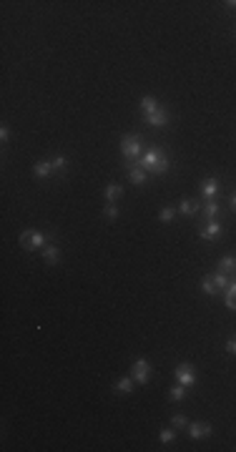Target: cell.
<instances>
[{"mask_svg":"<svg viewBox=\"0 0 236 452\" xmlns=\"http://www.w3.org/2000/svg\"><path fill=\"white\" fill-rule=\"evenodd\" d=\"M174 216H176V206H163V209H161V213H158L161 224H169V221H174Z\"/></svg>","mask_w":236,"mask_h":452,"instance_id":"21","label":"cell"},{"mask_svg":"<svg viewBox=\"0 0 236 452\" xmlns=\"http://www.w3.org/2000/svg\"><path fill=\"white\" fill-rule=\"evenodd\" d=\"M146 179H148V174L141 166H128V181H131L133 186H144Z\"/></svg>","mask_w":236,"mask_h":452,"instance_id":"11","label":"cell"},{"mask_svg":"<svg viewBox=\"0 0 236 452\" xmlns=\"http://www.w3.org/2000/svg\"><path fill=\"white\" fill-rule=\"evenodd\" d=\"M51 163H53V171H58V174H63V171L68 169V158H65V156H53Z\"/></svg>","mask_w":236,"mask_h":452,"instance_id":"22","label":"cell"},{"mask_svg":"<svg viewBox=\"0 0 236 452\" xmlns=\"http://www.w3.org/2000/svg\"><path fill=\"white\" fill-rule=\"evenodd\" d=\"M219 186H221V181L216 179V176H208V179L201 181V194H204L206 199H216V194H219Z\"/></svg>","mask_w":236,"mask_h":452,"instance_id":"9","label":"cell"},{"mask_svg":"<svg viewBox=\"0 0 236 452\" xmlns=\"http://www.w3.org/2000/svg\"><path fill=\"white\" fill-rule=\"evenodd\" d=\"M231 209L236 211V194H234V196H231Z\"/></svg>","mask_w":236,"mask_h":452,"instance_id":"31","label":"cell"},{"mask_svg":"<svg viewBox=\"0 0 236 452\" xmlns=\"http://www.w3.org/2000/svg\"><path fill=\"white\" fill-rule=\"evenodd\" d=\"M53 174V163L51 161H35V166H33V176L35 179H48Z\"/></svg>","mask_w":236,"mask_h":452,"instance_id":"12","label":"cell"},{"mask_svg":"<svg viewBox=\"0 0 236 452\" xmlns=\"http://www.w3.org/2000/svg\"><path fill=\"white\" fill-rule=\"evenodd\" d=\"M121 196H123V186L121 183H108L106 186V201L108 204H116Z\"/></svg>","mask_w":236,"mask_h":452,"instance_id":"16","label":"cell"},{"mask_svg":"<svg viewBox=\"0 0 236 452\" xmlns=\"http://www.w3.org/2000/svg\"><path fill=\"white\" fill-rule=\"evenodd\" d=\"M158 440H161V445H169V442H174V440H176V430H161Z\"/></svg>","mask_w":236,"mask_h":452,"instance_id":"24","label":"cell"},{"mask_svg":"<svg viewBox=\"0 0 236 452\" xmlns=\"http://www.w3.org/2000/svg\"><path fill=\"white\" fill-rule=\"evenodd\" d=\"M20 246H23L26 251H38V249L43 251V249L48 246V236H45L43 231H35V229H33V231H23V234H20Z\"/></svg>","mask_w":236,"mask_h":452,"instance_id":"3","label":"cell"},{"mask_svg":"<svg viewBox=\"0 0 236 452\" xmlns=\"http://www.w3.org/2000/svg\"><path fill=\"white\" fill-rule=\"evenodd\" d=\"M156 108H161V103H158L153 96H144V98H141V116H151Z\"/></svg>","mask_w":236,"mask_h":452,"instance_id":"14","label":"cell"},{"mask_svg":"<svg viewBox=\"0 0 236 452\" xmlns=\"http://www.w3.org/2000/svg\"><path fill=\"white\" fill-rule=\"evenodd\" d=\"M0 141H3V146H5V144H8V141H10V128H8V126H5V123H3V126H0Z\"/></svg>","mask_w":236,"mask_h":452,"instance_id":"28","label":"cell"},{"mask_svg":"<svg viewBox=\"0 0 236 452\" xmlns=\"http://www.w3.org/2000/svg\"><path fill=\"white\" fill-rule=\"evenodd\" d=\"M43 259H45L48 267H58L60 264V249L56 246V244H48V246L43 249Z\"/></svg>","mask_w":236,"mask_h":452,"instance_id":"10","label":"cell"},{"mask_svg":"<svg viewBox=\"0 0 236 452\" xmlns=\"http://www.w3.org/2000/svg\"><path fill=\"white\" fill-rule=\"evenodd\" d=\"M226 352H229L231 357H236V337H231V339L226 342Z\"/></svg>","mask_w":236,"mask_h":452,"instance_id":"29","label":"cell"},{"mask_svg":"<svg viewBox=\"0 0 236 452\" xmlns=\"http://www.w3.org/2000/svg\"><path fill=\"white\" fill-rule=\"evenodd\" d=\"M171 424H174L176 430H181V427H188V420H186L183 415H174V417H171Z\"/></svg>","mask_w":236,"mask_h":452,"instance_id":"27","label":"cell"},{"mask_svg":"<svg viewBox=\"0 0 236 452\" xmlns=\"http://www.w3.org/2000/svg\"><path fill=\"white\" fill-rule=\"evenodd\" d=\"M103 213H106V219H111V221H113V219H118V216H121V209H118L116 204H106Z\"/></svg>","mask_w":236,"mask_h":452,"instance_id":"25","label":"cell"},{"mask_svg":"<svg viewBox=\"0 0 236 452\" xmlns=\"http://www.w3.org/2000/svg\"><path fill=\"white\" fill-rule=\"evenodd\" d=\"M178 211H181L183 216H196V213H199V201H194V199H181Z\"/></svg>","mask_w":236,"mask_h":452,"instance_id":"15","label":"cell"},{"mask_svg":"<svg viewBox=\"0 0 236 452\" xmlns=\"http://www.w3.org/2000/svg\"><path fill=\"white\" fill-rule=\"evenodd\" d=\"M199 236L206 239V241H219L221 236H224V226L219 224V219H208L206 224L199 229Z\"/></svg>","mask_w":236,"mask_h":452,"instance_id":"5","label":"cell"},{"mask_svg":"<svg viewBox=\"0 0 236 452\" xmlns=\"http://www.w3.org/2000/svg\"><path fill=\"white\" fill-rule=\"evenodd\" d=\"M216 276V287H219V292H224V289H229V279H226V274H214Z\"/></svg>","mask_w":236,"mask_h":452,"instance_id":"26","label":"cell"},{"mask_svg":"<svg viewBox=\"0 0 236 452\" xmlns=\"http://www.w3.org/2000/svg\"><path fill=\"white\" fill-rule=\"evenodd\" d=\"M219 271L221 274H236V256H224L219 261Z\"/></svg>","mask_w":236,"mask_h":452,"instance_id":"18","label":"cell"},{"mask_svg":"<svg viewBox=\"0 0 236 452\" xmlns=\"http://www.w3.org/2000/svg\"><path fill=\"white\" fill-rule=\"evenodd\" d=\"M224 5H226V8H229V10H236V0H226V3H224Z\"/></svg>","mask_w":236,"mask_h":452,"instance_id":"30","label":"cell"},{"mask_svg":"<svg viewBox=\"0 0 236 452\" xmlns=\"http://www.w3.org/2000/svg\"><path fill=\"white\" fill-rule=\"evenodd\" d=\"M176 382L178 385H183V387L196 385V369H194L188 362H183V364H178L176 367Z\"/></svg>","mask_w":236,"mask_h":452,"instance_id":"6","label":"cell"},{"mask_svg":"<svg viewBox=\"0 0 236 452\" xmlns=\"http://www.w3.org/2000/svg\"><path fill=\"white\" fill-rule=\"evenodd\" d=\"M133 387H136V379H133V377H123V379H118L116 382L113 392H116V394H131Z\"/></svg>","mask_w":236,"mask_h":452,"instance_id":"13","label":"cell"},{"mask_svg":"<svg viewBox=\"0 0 236 452\" xmlns=\"http://www.w3.org/2000/svg\"><path fill=\"white\" fill-rule=\"evenodd\" d=\"M141 144H144V138H141L138 133H128V136L121 138V153H123L128 161H136V158L141 156Z\"/></svg>","mask_w":236,"mask_h":452,"instance_id":"2","label":"cell"},{"mask_svg":"<svg viewBox=\"0 0 236 452\" xmlns=\"http://www.w3.org/2000/svg\"><path fill=\"white\" fill-rule=\"evenodd\" d=\"M188 435H191V440H204L211 435V424L208 422H188Z\"/></svg>","mask_w":236,"mask_h":452,"instance_id":"8","label":"cell"},{"mask_svg":"<svg viewBox=\"0 0 236 452\" xmlns=\"http://www.w3.org/2000/svg\"><path fill=\"white\" fill-rule=\"evenodd\" d=\"M226 306L231 312H236V276L234 281H229V289H226Z\"/></svg>","mask_w":236,"mask_h":452,"instance_id":"20","label":"cell"},{"mask_svg":"<svg viewBox=\"0 0 236 452\" xmlns=\"http://www.w3.org/2000/svg\"><path fill=\"white\" fill-rule=\"evenodd\" d=\"M201 289H204V294H208V297H216V294H219V287H216V276H214V274L204 276Z\"/></svg>","mask_w":236,"mask_h":452,"instance_id":"17","label":"cell"},{"mask_svg":"<svg viewBox=\"0 0 236 452\" xmlns=\"http://www.w3.org/2000/svg\"><path fill=\"white\" fill-rule=\"evenodd\" d=\"M219 211H221V206L216 204V199H208L204 204V216L206 219H219Z\"/></svg>","mask_w":236,"mask_h":452,"instance_id":"19","label":"cell"},{"mask_svg":"<svg viewBox=\"0 0 236 452\" xmlns=\"http://www.w3.org/2000/svg\"><path fill=\"white\" fill-rule=\"evenodd\" d=\"M131 377L136 379V385H148V379H151V362H148L146 357L133 360V364H131Z\"/></svg>","mask_w":236,"mask_h":452,"instance_id":"4","label":"cell"},{"mask_svg":"<svg viewBox=\"0 0 236 452\" xmlns=\"http://www.w3.org/2000/svg\"><path fill=\"white\" fill-rule=\"evenodd\" d=\"M186 397V387L183 385H176V387H171V392H169V399H174V402H181Z\"/></svg>","mask_w":236,"mask_h":452,"instance_id":"23","label":"cell"},{"mask_svg":"<svg viewBox=\"0 0 236 452\" xmlns=\"http://www.w3.org/2000/svg\"><path fill=\"white\" fill-rule=\"evenodd\" d=\"M169 156H166V151L161 149V146H153V149L146 151V156L141 158V169L146 171V174H156V176H163L166 171H169Z\"/></svg>","mask_w":236,"mask_h":452,"instance_id":"1","label":"cell"},{"mask_svg":"<svg viewBox=\"0 0 236 452\" xmlns=\"http://www.w3.org/2000/svg\"><path fill=\"white\" fill-rule=\"evenodd\" d=\"M144 121H146L148 126H153V128H163V126L169 123V111L161 106V108H156L151 116H144Z\"/></svg>","mask_w":236,"mask_h":452,"instance_id":"7","label":"cell"}]
</instances>
